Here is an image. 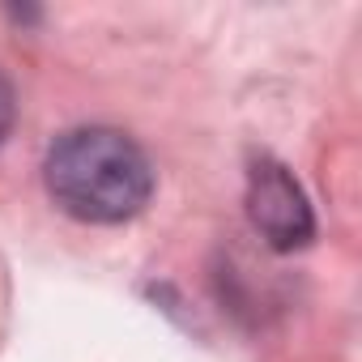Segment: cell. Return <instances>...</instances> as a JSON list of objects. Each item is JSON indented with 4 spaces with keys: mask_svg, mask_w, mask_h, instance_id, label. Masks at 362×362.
I'll use <instances>...</instances> for the list:
<instances>
[{
    "mask_svg": "<svg viewBox=\"0 0 362 362\" xmlns=\"http://www.w3.org/2000/svg\"><path fill=\"white\" fill-rule=\"evenodd\" d=\"M247 218L273 252H294L315 235V218L298 179L277 158H256L247 170Z\"/></svg>",
    "mask_w": 362,
    "mask_h": 362,
    "instance_id": "obj_2",
    "label": "cell"
},
{
    "mask_svg": "<svg viewBox=\"0 0 362 362\" xmlns=\"http://www.w3.org/2000/svg\"><path fill=\"white\" fill-rule=\"evenodd\" d=\"M13 119H18V94H13L9 77L0 73V141L13 132Z\"/></svg>",
    "mask_w": 362,
    "mask_h": 362,
    "instance_id": "obj_3",
    "label": "cell"
},
{
    "mask_svg": "<svg viewBox=\"0 0 362 362\" xmlns=\"http://www.w3.org/2000/svg\"><path fill=\"white\" fill-rule=\"evenodd\" d=\"M47 192L77 218L115 226L136 218L153 197V166L145 149L115 128H73L47 153Z\"/></svg>",
    "mask_w": 362,
    "mask_h": 362,
    "instance_id": "obj_1",
    "label": "cell"
}]
</instances>
